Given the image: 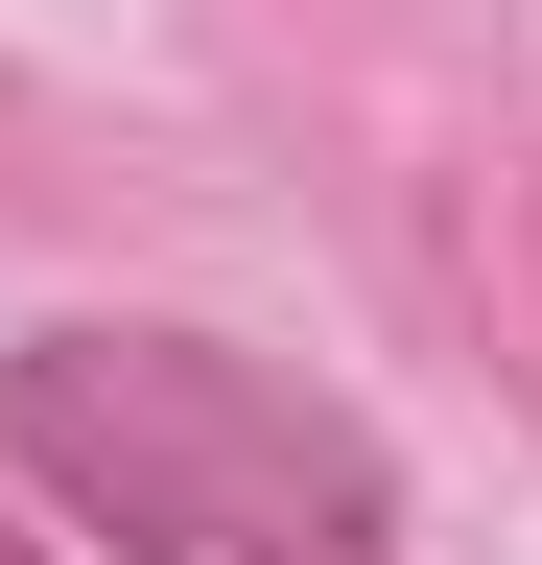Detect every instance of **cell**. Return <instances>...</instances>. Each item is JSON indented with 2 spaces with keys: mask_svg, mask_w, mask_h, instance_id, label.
I'll list each match as a JSON object with an SVG mask.
<instances>
[{
  "mask_svg": "<svg viewBox=\"0 0 542 565\" xmlns=\"http://www.w3.org/2000/svg\"><path fill=\"white\" fill-rule=\"evenodd\" d=\"M0 448L47 471V519H95L118 565H401L378 448L307 377H259L213 330H24L0 353Z\"/></svg>",
  "mask_w": 542,
  "mask_h": 565,
  "instance_id": "1",
  "label": "cell"
},
{
  "mask_svg": "<svg viewBox=\"0 0 542 565\" xmlns=\"http://www.w3.org/2000/svg\"><path fill=\"white\" fill-rule=\"evenodd\" d=\"M0 565H47V542H0Z\"/></svg>",
  "mask_w": 542,
  "mask_h": 565,
  "instance_id": "2",
  "label": "cell"
}]
</instances>
